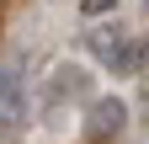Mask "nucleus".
Listing matches in <instances>:
<instances>
[{"mask_svg": "<svg viewBox=\"0 0 149 144\" xmlns=\"http://www.w3.org/2000/svg\"><path fill=\"white\" fill-rule=\"evenodd\" d=\"M91 53H96V59L112 69V75H133L139 69V59H144V43H133L128 38V32H91Z\"/></svg>", "mask_w": 149, "mask_h": 144, "instance_id": "1", "label": "nucleus"}, {"mask_svg": "<svg viewBox=\"0 0 149 144\" xmlns=\"http://www.w3.org/2000/svg\"><path fill=\"white\" fill-rule=\"evenodd\" d=\"M123 123H128V101L123 96H96L85 107V134L91 139H117Z\"/></svg>", "mask_w": 149, "mask_h": 144, "instance_id": "2", "label": "nucleus"}, {"mask_svg": "<svg viewBox=\"0 0 149 144\" xmlns=\"http://www.w3.org/2000/svg\"><path fill=\"white\" fill-rule=\"evenodd\" d=\"M48 101H85L91 96V75H85V64H59L48 75Z\"/></svg>", "mask_w": 149, "mask_h": 144, "instance_id": "3", "label": "nucleus"}, {"mask_svg": "<svg viewBox=\"0 0 149 144\" xmlns=\"http://www.w3.org/2000/svg\"><path fill=\"white\" fill-rule=\"evenodd\" d=\"M22 107H27V85L16 69H0V134H11L22 123Z\"/></svg>", "mask_w": 149, "mask_h": 144, "instance_id": "4", "label": "nucleus"}, {"mask_svg": "<svg viewBox=\"0 0 149 144\" xmlns=\"http://www.w3.org/2000/svg\"><path fill=\"white\" fill-rule=\"evenodd\" d=\"M80 11L85 16H107V11H117V0H80Z\"/></svg>", "mask_w": 149, "mask_h": 144, "instance_id": "5", "label": "nucleus"}, {"mask_svg": "<svg viewBox=\"0 0 149 144\" xmlns=\"http://www.w3.org/2000/svg\"><path fill=\"white\" fill-rule=\"evenodd\" d=\"M144 11H149V0H144Z\"/></svg>", "mask_w": 149, "mask_h": 144, "instance_id": "6", "label": "nucleus"}]
</instances>
